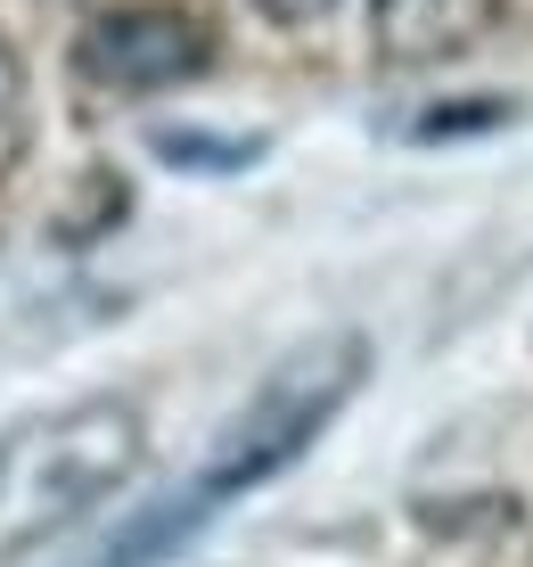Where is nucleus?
I'll return each mask as SVG.
<instances>
[{
	"label": "nucleus",
	"instance_id": "f257e3e1",
	"mask_svg": "<svg viewBox=\"0 0 533 567\" xmlns=\"http://www.w3.org/2000/svg\"><path fill=\"white\" fill-rule=\"evenodd\" d=\"M148 461V420L124 395H91L0 436V559L74 535Z\"/></svg>",
	"mask_w": 533,
	"mask_h": 567
},
{
	"label": "nucleus",
	"instance_id": "f03ea898",
	"mask_svg": "<svg viewBox=\"0 0 533 567\" xmlns=\"http://www.w3.org/2000/svg\"><path fill=\"white\" fill-rule=\"evenodd\" d=\"M362 379H369V346L345 338V329H337V338L295 346V354L247 395V412L213 436V453L189 477V494L206 502V511H222V502L271 485L280 468H295V461L312 453V436H321V427L353 403V386H362Z\"/></svg>",
	"mask_w": 533,
	"mask_h": 567
},
{
	"label": "nucleus",
	"instance_id": "7ed1b4c3",
	"mask_svg": "<svg viewBox=\"0 0 533 567\" xmlns=\"http://www.w3.org/2000/svg\"><path fill=\"white\" fill-rule=\"evenodd\" d=\"M74 66L98 91H173L206 74V25L181 9H107L83 25Z\"/></svg>",
	"mask_w": 533,
	"mask_h": 567
},
{
	"label": "nucleus",
	"instance_id": "20e7f679",
	"mask_svg": "<svg viewBox=\"0 0 533 567\" xmlns=\"http://www.w3.org/2000/svg\"><path fill=\"white\" fill-rule=\"evenodd\" d=\"M25 141H33V107H25V66L17 50L0 42V182L25 165Z\"/></svg>",
	"mask_w": 533,
	"mask_h": 567
},
{
	"label": "nucleus",
	"instance_id": "39448f33",
	"mask_svg": "<svg viewBox=\"0 0 533 567\" xmlns=\"http://www.w3.org/2000/svg\"><path fill=\"white\" fill-rule=\"evenodd\" d=\"M518 100H451V107H427L419 124H410V141H468V132H501Z\"/></svg>",
	"mask_w": 533,
	"mask_h": 567
},
{
	"label": "nucleus",
	"instance_id": "423d86ee",
	"mask_svg": "<svg viewBox=\"0 0 533 567\" xmlns=\"http://www.w3.org/2000/svg\"><path fill=\"white\" fill-rule=\"evenodd\" d=\"M156 156H173V165H213V173H230V165H254V141H189V132H156Z\"/></svg>",
	"mask_w": 533,
	"mask_h": 567
},
{
	"label": "nucleus",
	"instance_id": "0eeeda50",
	"mask_svg": "<svg viewBox=\"0 0 533 567\" xmlns=\"http://www.w3.org/2000/svg\"><path fill=\"white\" fill-rule=\"evenodd\" d=\"M254 9H263V17H280V25H321V17L337 9V0H254Z\"/></svg>",
	"mask_w": 533,
	"mask_h": 567
}]
</instances>
